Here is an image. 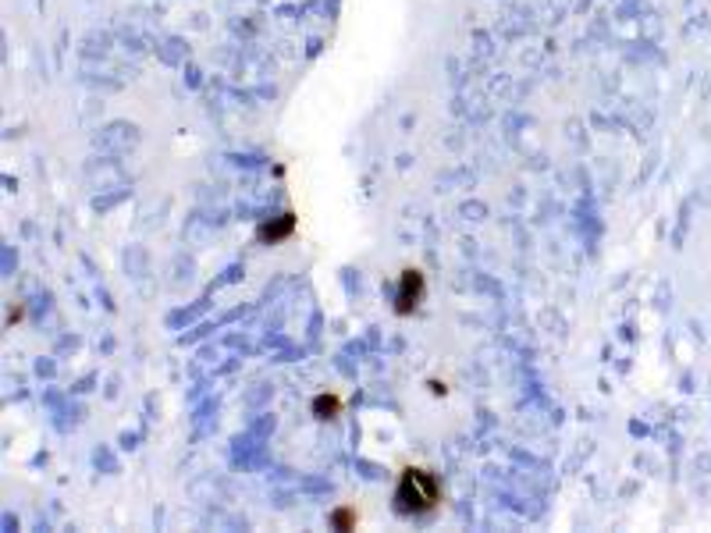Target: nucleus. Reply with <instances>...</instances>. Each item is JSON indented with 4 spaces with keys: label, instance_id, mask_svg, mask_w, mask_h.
Instances as JSON below:
<instances>
[{
    "label": "nucleus",
    "instance_id": "obj_4",
    "mask_svg": "<svg viewBox=\"0 0 711 533\" xmlns=\"http://www.w3.org/2000/svg\"><path fill=\"white\" fill-rule=\"evenodd\" d=\"M313 413L320 416V419H335V416L342 413V399L338 395H317L313 399Z\"/></svg>",
    "mask_w": 711,
    "mask_h": 533
},
{
    "label": "nucleus",
    "instance_id": "obj_3",
    "mask_svg": "<svg viewBox=\"0 0 711 533\" xmlns=\"http://www.w3.org/2000/svg\"><path fill=\"white\" fill-rule=\"evenodd\" d=\"M292 232H296V217L285 214L278 225H263V228H260V238H263V242H278V238L292 235Z\"/></svg>",
    "mask_w": 711,
    "mask_h": 533
},
{
    "label": "nucleus",
    "instance_id": "obj_5",
    "mask_svg": "<svg viewBox=\"0 0 711 533\" xmlns=\"http://www.w3.org/2000/svg\"><path fill=\"white\" fill-rule=\"evenodd\" d=\"M356 519H359L356 509H335L331 512V527L335 530H356Z\"/></svg>",
    "mask_w": 711,
    "mask_h": 533
},
{
    "label": "nucleus",
    "instance_id": "obj_1",
    "mask_svg": "<svg viewBox=\"0 0 711 533\" xmlns=\"http://www.w3.org/2000/svg\"><path fill=\"white\" fill-rule=\"evenodd\" d=\"M438 501H441V483H438V476L430 473V470H423V466L402 470L399 487H395V505H399V512L423 516V512L438 509Z\"/></svg>",
    "mask_w": 711,
    "mask_h": 533
},
{
    "label": "nucleus",
    "instance_id": "obj_2",
    "mask_svg": "<svg viewBox=\"0 0 711 533\" xmlns=\"http://www.w3.org/2000/svg\"><path fill=\"white\" fill-rule=\"evenodd\" d=\"M420 299H423V274L410 267V271H402V278H399V292H395V313L399 317H410L416 306H420Z\"/></svg>",
    "mask_w": 711,
    "mask_h": 533
}]
</instances>
